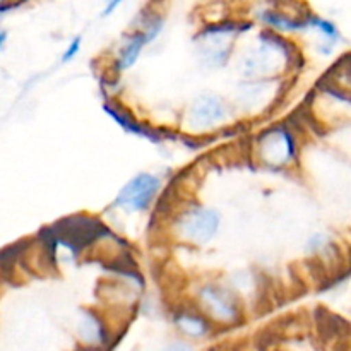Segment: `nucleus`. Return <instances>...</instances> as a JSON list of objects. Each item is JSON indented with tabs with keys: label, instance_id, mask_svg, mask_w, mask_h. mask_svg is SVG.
I'll return each mask as SVG.
<instances>
[{
	"label": "nucleus",
	"instance_id": "nucleus-12",
	"mask_svg": "<svg viewBox=\"0 0 351 351\" xmlns=\"http://www.w3.org/2000/svg\"><path fill=\"white\" fill-rule=\"evenodd\" d=\"M307 23H308V26H312V27H315V29L321 31L322 36L329 41V45H335L336 41L339 40L338 27H336L331 21H326V19H322V17H317V16H307Z\"/></svg>",
	"mask_w": 351,
	"mask_h": 351
},
{
	"label": "nucleus",
	"instance_id": "nucleus-8",
	"mask_svg": "<svg viewBox=\"0 0 351 351\" xmlns=\"http://www.w3.org/2000/svg\"><path fill=\"white\" fill-rule=\"evenodd\" d=\"M103 110H105L106 113H108L110 117H112L113 120H115L119 125H122L123 130H127V132L130 134H137V136H143V137H147V139L151 141H160V136H158L154 130L147 129L146 125H143V123L137 122L134 117H130V113L123 112L122 108H120L119 105H112V103H105L103 105Z\"/></svg>",
	"mask_w": 351,
	"mask_h": 351
},
{
	"label": "nucleus",
	"instance_id": "nucleus-7",
	"mask_svg": "<svg viewBox=\"0 0 351 351\" xmlns=\"http://www.w3.org/2000/svg\"><path fill=\"white\" fill-rule=\"evenodd\" d=\"M77 329L82 341L88 343L89 346H99V348H101V346L106 345V341H108V332H106L105 324H103V321L95 314V312H82Z\"/></svg>",
	"mask_w": 351,
	"mask_h": 351
},
{
	"label": "nucleus",
	"instance_id": "nucleus-6",
	"mask_svg": "<svg viewBox=\"0 0 351 351\" xmlns=\"http://www.w3.org/2000/svg\"><path fill=\"white\" fill-rule=\"evenodd\" d=\"M228 113L225 101L219 96H199L191 108V123L195 129H209L223 122Z\"/></svg>",
	"mask_w": 351,
	"mask_h": 351
},
{
	"label": "nucleus",
	"instance_id": "nucleus-14",
	"mask_svg": "<svg viewBox=\"0 0 351 351\" xmlns=\"http://www.w3.org/2000/svg\"><path fill=\"white\" fill-rule=\"evenodd\" d=\"M122 2L123 0H110V2L106 3L105 9H103V16H110V14H113V10H115Z\"/></svg>",
	"mask_w": 351,
	"mask_h": 351
},
{
	"label": "nucleus",
	"instance_id": "nucleus-13",
	"mask_svg": "<svg viewBox=\"0 0 351 351\" xmlns=\"http://www.w3.org/2000/svg\"><path fill=\"white\" fill-rule=\"evenodd\" d=\"M79 50H81V38L77 36L72 40V43L69 45V48L65 50V53L62 55V62H71L72 58L79 53Z\"/></svg>",
	"mask_w": 351,
	"mask_h": 351
},
{
	"label": "nucleus",
	"instance_id": "nucleus-1",
	"mask_svg": "<svg viewBox=\"0 0 351 351\" xmlns=\"http://www.w3.org/2000/svg\"><path fill=\"white\" fill-rule=\"evenodd\" d=\"M50 232L57 240V243H64L74 254L81 252L89 243L108 233L106 226H103L98 219L84 215L60 219L53 228H50Z\"/></svg>",
	"mask_w": 351,
	"mask_h": 351
},
{
	"label": "nucleus",
	"instance_id": "nucleus-2",
	"mask_svg": "<svg viewBox=\"0 0 351 351\" xmlns=\"http://www.w3.org/2000/svg\"><path fill=\"white\" fill-rule=\"evenodd\" d=\"M218 228L219 215L208 208L195 206L178 218V233L182 235V239L197 243V245L208 243L216 235Z\"/></svg>",
	"mask_w": 351,
	"mask_h": 351
},
{
	"label": "nucleus",
	"instance_id": "nucleus-3",
	"mask_svg": "<svg viewBox=\"0 0 351 351\" xmlns=\"http://www.w3.org/2000/svg\"><path fill=\"white\" fill-rule=\"evenodd\" d=\"M160 178L151 173H139L123 185V189L115 197L113 206L125 209V211H144L151 204L154 195L160 192Z\"/></svg>",
	"mask_w": 351,
	"mask_h": 351
},
{
	"label": "nucleus",
	"instance_id": "nucleus-11",
	"mask_svg": "<svg viewBox=\"0 0 351 351\" xmlns=\"http://www.w3.org/2000/svg\"><path fill=\"white\" fill-rule=\"evenodd\" d=\"M180 331L189 336H204L209 331V324L202 315L192 314V312H182L175 319Z\"/></svg>",
	"mask_w": 351,
	"mask_h": 351
},
{
	"label": "nucleus",
	"instance_id": "nucleus-15",
	"mask_svg": "<svg viewBox=\"0 0 351 351\" xmlns=\"http://www.w3.org/2000/svg\"><path fill=\"white\" fill-rule=\"evenodd\" d=\"M165 351H194V350H192L189 345H185V343H173V345L168 346Z\"/></svg>",
	"mask_w": 351,
	"mask_h": 351
},
{
	"label": "nucleus",
	"instance_id": "nucleus-4",
	"mask_svg": "<svg viewBox=\"0 0 351 351\" xmlns=\"http://www.w3.org/2000/svg\"><path fill=\"white\" fill-rule=\"evenodd\" d=\"M259 153L264 163L287 165L297 156V144L293 136L285 127H273L259 137Z\"/></svg>",
	"mask_w": 351,
	"mask_h": 351
},
{
	"label": "nucleus",
	"instance_id": "nucleus-17",
	"mask_svg": "<svg viewBox=\"0 0 351 351\" xmlns=\"http://www.w3.org/2000/svg\"><path fill=\"white\" fill-rule=\"evenodd\" d=\"M3 2H7V0H0V5H2V3H3Z\"/></svg>",
	"mask_w": 351,
	"mask_h": 351
},
{
	"label": "nucleus",
	"instance_id": "nucleus-10",
	"mask_svg": "<svg viewBox=\"0 0 351 351\" xmlns=\"http://www.w3.org/2000/svg\"><path fill=\"white\" fill-rule=\"evenodd\" d=\"M261 19H263L267 26H273L281 31H300L308 27L307 17H304V19H293V17H288L285 16V14L276 12V10H264V12L261 14Z\"/></svg>",
	"mask_w": 351,
	"mask_h": 351
},
{
	"label": "nucleus",
	"instance_id": "nucleus-5",
	"mask_svg": "<svg viewBox=\"0 0 351 351\" xmlns=\"http://www.w3.org/2000/svg\"><path fill=\"white\" fill-rule=\"evenodd\" d=\"M199 297H201L204 311L216 321L225 322V324H235L240 319V311L235 297L225 288L216 287V285H206Z\"/></svg>",
	"mask_w": 351,
	"mask_h": 351
},
{
	"label": "nucleus",
	"instance_id": "nucleus-16",
	"mask_svg": "<svg viewBox=\"0 0 351 351\" xmlns=\"http://www.w3.org/2000/svg\"><path fill=\"white\" fill-rule=\"evenodd\" d=\"M5 43H7V31L0 27V51L3 50V47H5Z\"/></svg>",
	"mask_w": 351,
	"mask_h": 351
},
{
	"label": "nucleus",
	"instance_id": "nucleus-9",
	"mask_svg": "<svg viewBox=\"0 0 351 351\" xmlns=\"http://www.w3.org/2000/svg\"><path fill=\"white\" fill-rule=\"evenodd\" d=\"M147 43H149V41H147L146 33H144L143 29L136 31V33L127 40V43L123 45L122 50H120V58H119L120 71L132 67V65L136 64L137 58H139V53L141 50H143V47Z\"/></svg>",
	"mask_w": 351,
	"mask_h": 351
}]
</instances>
